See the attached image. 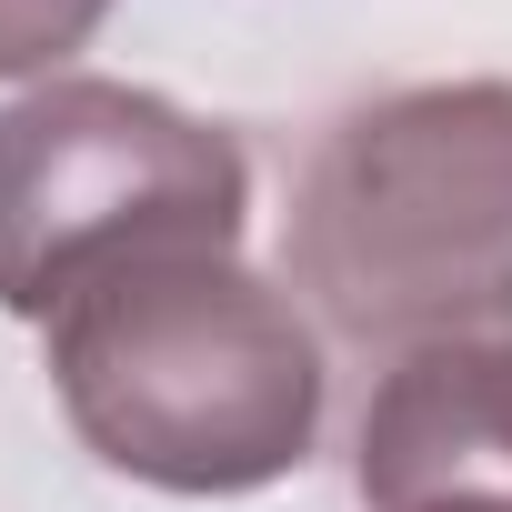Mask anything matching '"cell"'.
I'll return each instance as SVG.
<instances>
[{
    "instance_id": "cell-1",
    "label": "cell",
    "mask_w": 512,
    "mask_h": 512,
    "mask_svg": "<svg viewBox=\"0 0 512 512\" xmlns=\"http://www.w3.org/2000/svg\"><path fill=\"white\" fill-rule=\"evenodd\" d=\"M71 432L151 492H262L322 432V332L231 251H151L51 322Z\"/></svg>"
},
{
    "instance_id": "cell-2",
    "label": "cell",
    "mask_w": 512,
    "mask_h": 512,
    "mask_svg": "<svg viewBox=\"0 0 512 512\" xmlns=\"http://www.w3.org/2000/svg\"><path fill=\"white\" fill-rule=\"evenodd\" d=\"M282 262L342 342L392 362L512 332V81L362 101L302 161Z\"/></svg>"
},
{
    "instance_id": "cell-3",
    "label": "cell",
    "mask_w": 512,
    "mask_h": 512,
    "mask_svg": "<svg viewBox=\"0 0 512 512\" xmlns=\"http://www.w3.org/2000/svg\"><path fill=\"white\" fill-rule=\"evenodd\" d=\"M251 161L221 121L131 81H41L0 111V312L51 322L151 251H231Z\"/></svg>"
},
{
    "instance_id": "cell-4",
    "label": "cell",
    "mask_w": 512,
    "mask_h": 512,
    "mask_svg": "<svg viewBox=\"0 0 512 512\" xmlns=\"http://www.w3.org/2000/svg\"><path fill=\"white\" fill-rule=\"evenodd\" d=\"M362 502L392 512L412 492H512V332L422 342L362 402Z\"/></svg>"
},
{
    "instance_id": "cell-5",
    "label": "cell",
    "mask_w": 512,
    "mask_h": 512,
    "mask_svg": "<svg viewBox=\"0 0 512 512\" xmlns=\"http://www.w3.org/2000/svg\"><path fill=\"white\" fill-rule=\"evenodd\" d=\"M101 21H111V0H0V81L61 71Z\"/></svg>"
},
{
    "instance_id": "cell-6",
    "label": "cell",
    "mask_w": 512,
    "mask_h": 512,
    "mask_svg": "<svg viewBox=\"0 0 512 512\" xmlns=\"http://www.w3.org/2000/svg\"><path fill=\"white\" fill-rule=\"evenodd\" d=\"M392 512H512V492H412Z\"/></svg>"
}]
</instances>
